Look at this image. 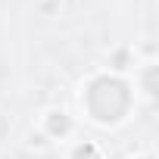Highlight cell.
Wrapping results in <instances>:
<instances>
[{
	"mask_svg": "<svg viewBox=\"0 0 159 159\" xmlns=\"http://www.w3.org/2000/svg\"><path fill=\"white\" fill-rule=\"evenodd\" d=\"M88 116L100 125H119L128 112H131V88L128 81H122L119 75H97L88 81L84 97H81Z\"/></svg>",
	"mask_w": 159,
	"mask_h": 159,
	"instance_id": "cell-1",
	"label": "cell"
},
{
	"mask_svg": "<svg viewBox=\"0 0 159 159\" xmlns=\"http://www.w3.org/2000/svg\"><path fill=\"white\" fill-rule=\"evenodd\" d=\"M44 134L47 137H69L72 134V119H69V112H62V109H53V112H47L44 116Z\"/></svg>",
	"mask_w": 159,
	"mask_h": 159,
	"instance_id": "cell-2",
	"label": "cell"
},
{
	"mask_svg": "<svg viewBox=\"0 0 159 159\" xmlns=\"http://www.w3.org/2000/svg\"><path fill=\"white\" fill-rule=\"evenodd\" d=\"M72 159H100V147L84 140V143H75L72 147Z\"/></svg>",
	"mask_w": 159,
	"mask_h": 159,
	"instance_id": "cell-3",
	"label": "cell"
},
{
	"mask_svg": "<svg viewBox=\"0 0 159 159\" xmlns=\"http://www.w3.org/2000/svg\"><path fill=\"white\" fill-rule=\"evenodd\" d=\"M143 91L150 97H156V66H147V72H143Z\"/></svg>",
	"mask_w": 159,
	"mask_h": 159,
	"instance_id": "cell-4",
	"label": "cell"
},
{
	"mask_svg": "<svg viewBox=\"0 0 159 159\" xmlns=\"http://www.w3.org/2000/svg\"><path fill=\"white\" fill-rule=\"evenodd\" d=\"M112 69H116V72H122V69H128V53H125V50H119V53L112 56Z\"/></svg>",
	"mask_w": 159,
	"mask_h": 159,
	"instance_id": "cell-5",
	"label": "cell"
},
{
	"mask_svg": "<svg viewBox=\"0 0 159 159\" xmlns=\"http://www.w3.org/2000/svg\"><path fill=\"white\" fill-rule=\"evenodd\" d=\"M140 159H153V156H140Z\"/></svg>",
	"mask_w": 159,
	"mask_h": 159,
	"instance_id": "cell-6",
	"label": "cell"
}]
</instances>
